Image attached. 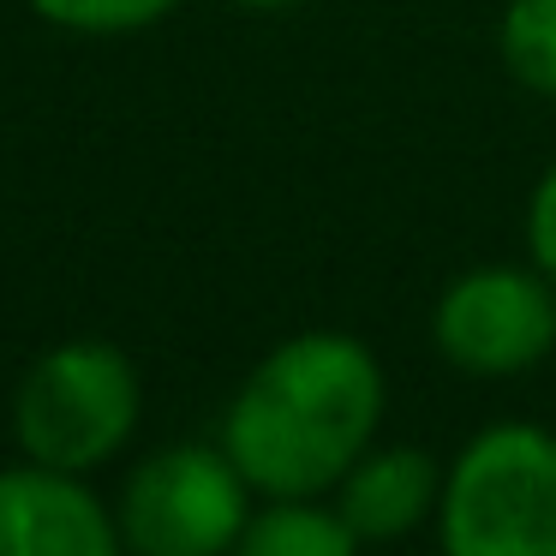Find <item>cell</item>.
<instances>
[{
	"mask_svg": "<svg viewBox=\"0 0 556 556\" xmlns=\"http://www.w3.org/2000/svg\"><path fill=\"white\" fill-rule=\"evenodd\" d=\"M383 365L359 336L305 329L269 348L228 401L222 448L257 496H324L371 448Z\"/></svg>",
	"mask_w": 556,
	"mask_h": 556,
	"instance_id": "6da1fadb",
	"label": "cell"
},
{
	"mask_svg": "<svg viewBox=\"0 0 556 556\" xmlns=\"http://www.w3.org/2000/svg\"><path fill=\"white\" fill-rule=\"evenodd\" d=\"M437 539L443 556H556V431L484 425L443 472Z\"/></svg>",
	"mask_w": 556,
	"mask_h": 556,
	"instance_id": "7a4b0ae2",
	"label": "cell"
},
{
	"mask_svg": "<svg viewBox=\"0 0 556 556\" xmlns=\"http://www.w3.org/2000/svg\"><path fill=\"white\" fill-rule=\"evenodd\" d=\"M138 371L114 341H61L18 383L13 437L37 467L90 472L138 431Z\"/></svg>",
	"mask_w": 556,
	"mask_h": 556,
	"instance_id": "3957f363",
	"label": "cell"
},
{
	"mask_svg": "<svg viewBox=\"0 0 556 556\" xmlns=\"http://www.w3.org/2000/svg\"><path fill=\"white\" fill-rule=\"evenodd\" d=\"M252 496L222 443H174L126 472L114 515L132 556H228L252 520Z\"/></svg>",
	"mask_w": 556,
	"mask_h": 556,
	"instance_id": "277c9868",
	"label": "cell"
},
{
	"mask_svg": "<svg viewBox=\"0 0 556 556\" xmlns=\"http://www.w3.org/2000/svg\"><path fill=\"white\" fill-rule=\"evenodd\" d=\"M437 353L472 377H520L556 348V281L532 269L484 264L443 288L431 312Z\"/></svg>",
	"mask_w": 556,
	"mask_h": 556,
	"instance_id": "5b68a950",
	"label": "cell"
},
{
	"mask_svg": "<svg viewBox=\"0 0 556 556\" xmlns=\"http://www.w3.org/2000/svg\"><path fill=\"white\" fill-rule=\"evenodd\" d=\"M0 556H126L121 515L85 472L18 460L0 472Z\"/></svg>",
	"mask_w": 556,
	"mask_h": 556,
	"instance_id": "8992f818",
	"label": "cell"
},
{
	"mask_svg": "<svg viewBox=\"0 0 556 556\" xmlns=\"http://www.w3.org/2000/svg\"><path fill=\"white\" fill-rule=\"evenodd\" d=\"M443 503V472L425 448H365L336 484V515L359 544H395Z\"/></svg>",
	"mask_w": 556,
	"mask_h": 556,
	"instance_id": "52a82bcc",
	"label": "cell"
},
{
	"mask_svg": "<svg viewBox=\"0 0 556 556\" xmlns=\"http://www.w3.org/2000/svg\"><path fill=\"white\" fill-rule=\"evenodd\" d=\"M365 544L348 532L336 508L317 496H269V508H252L245 532L228 556H359Z\"/></svg>",
	"mask_w": 556,
	"mask_h": 556,
	"instance_id": "ba28073f",
	"label": "cell"
},
{
	"mask_svg": "<svg viewBox=\"0 0 556 556\" xmlns=\"http://www.w3.org/2000/svg\"><path fill=\"white\" fill-rule=\"evenodd\" d=\"M496 42L520 85L556 97V0H508Z\"/></svg>",
	"mask_w": 556,
	"mask_h": 556,
	"instance_id": "9c48e42d",
	"label": "cell"
},
{
	"mask_svg": "<svg viewBox=\"0 0 556 556\" xmlns=\"http://www.w3.org/2000/svg\"><path fill=\"white\" fill-rule=\"evenodd\" d=\"M30 7L78 37H132V30L162 25L180 0H30Z\"/></svg>",
	"mask_w": 556,
	"mask_h": 556,
	"instance_id": "30bf717a",
	"label": "cell"
},
{
	"mask_svg": "<svg viewBox=\"0 0 556 556\" xmlns=\"http://www.w3.org/2000/svg\"><path fill=\"white\" fill-rule=\"evenodd\" d=\"M527 252H532V264L556 281V162L539 174V186H532V198H527Z\"/></svg>",
	"mask_w": 556,
	"mask_h": 556,
	"instance_id": "8fae6325",
	"label": "cell"
},
{
	"mask_svg": "<svg viewBox=\"0 0 556 556\" xmlns=\"http://www.w3.org/2000/svg\"><path fill=\"white\" fill-rule=\"evenodd\" d=\"M233 7H252V13H288V7H305V0H233Z\"/></svg>",
	"mask_w": 556,
	"mask_h": 556,
	"instance_id": "7c38bea8",
	"label": "cell"
}]
</instances>
